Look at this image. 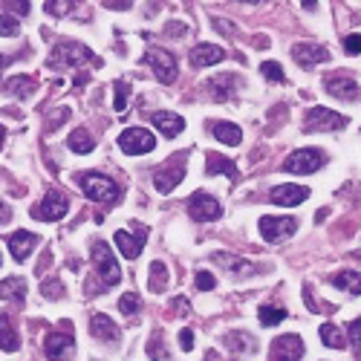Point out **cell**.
Wrapping results in <instances>:
<instances>
[{"label": "cell", "instance_id": "6da1fadb", "mask_svg": "<svg viewBox=\"0 0 361 361\" xmlns=\"http://www.w3.org/2000/svg\"><path fill=\"white\" fill-rule=\"evenodd\" d=\"M84 64L102 67V61L95 58L84 44H78V40H61V44H55V49L49 55L52 69H73V67H84Z\"/></svg>", "mask_w": 361, "mask_h": 361}, {"label": "cell", "instance_id": "7a4b0ae2", "mask_svg": "<svg viewBox=\"0 0 361 361\" xmlns=\"http://www.w3.org/2000/svg\"><path fill=\"white\" fill-rule=\"evenodd\" d=\"M75 183H78L81 191H84V197L93 200V202L110 205V202H116V200L121 197V188H119L110 176H104V174L84 171V174H78V176H75Z\"/></svg>", "mask_w": 361, "mask_h": 361}, {"label": "cell", "instance_id": "3957f363", "mask_svg": "<svg viewBox=\"0 0 361 361\" xmlns=\"http://www.w3.org/2000/svg\"><path fill=\"white\" fill-rule=\"evenodd\" d=\"M93 266H95V275L102 277V283L104 289L110 286H116L121 281V269H119V263H116V255L110 252V246L104 240H95L93 243Z\"/></svg>", "mask_w": 361, "mask_h": 361}, {"label": "cell", "instance_id": "277c9868", "mask_svg": "<svg viewBox=\"0 0 361 361\" xmlns=\"http://www.w3.org/2000/svg\"><path fill=\"white\" fill-rule=\"evenodd\" d=\"M324 162H327L324 150H318V148H301V150H292V154L286 156L283 171H286V174H301V176H307V174L321 171Z\"/></svg>", "mask_w": 361, "mask_h": 361}, {"label": "cell", "instance_id": "5b68a950", "mask_svg": "<svg viewBox=\"0 0 361 361\" xmlns=\"http://www.w3.org/2000/svg\"><path fill=\"white\" fill-rule=\"evenodd\" d=\"M73 324L64 321L61 329H55V332H47L44 336V353L49 361H67L69 356H73Z\"/></svg>", "mask_w": 361, "mask_h": 361}, {"label": "cell", "instance_id": "8992f818", "mask_svg": "<svg viewBox=\"0 0 361 361\" xmlns=\"http://www.w3.org/2000/svg\"><path fill=\"white\" fill-rule=\"evenodd\" d=\"M185 154H174L168 165H162V168L154 171V188L159 194H171L179 183L185 179Z\"/></svg>", "mask_w": 361, "mask_h": 361}, {"label": "cell", "instance_id": "52a82bcc", "mask_svg": "<svg viewBox=\"0 0 361 361\" xmlns=\"http://www.w3.org/2000/svg\"><path fill=\"white\" fill-rule=\"evenodd\" d=\"M257 229H260V237L266 243H283L298 231V220L295 217H269L266 214V217H260Z\"/></svg>", "mask_w": 361, "mask_h": 361}, {"label": "cell", "instance_id": "ba28073f", "mask_svg": "<svg viewBox=\"0 0 361 361\" xmlns=\"http://www.w3.org/2000/svg\"><path fill=\"white\" fill-rule=\"evenodd\" d=\"M347 128V116L336 113V110H327V107H312L307 119H303V130L307 133H327V130H341Z\"/></svg>", "mask_w": 361, "mask_h": 361}, {"label": "cell", "instance_id": "9c48e42d", "mask_svg": "<svg viewBox=\"0 0 361 361\" xmlns=\"http://www.w3.org/2000/svg\"><path fill=\"white\" fill-rule=\"evenodd\" d=\"M119 148L128 156L150 154V150L156 148V136L150 130H145V128H128V130H121V136H119Z\"/></svg>", "mask_w": 361, "mask_h": 361}, {"label": "cell", "instance_id": "30bf717a", "mask_svg": "<svg viewBox=\"0 0 361 361\" xmlns=\"http://www.w3.org/2000/svg\"><path fill=\"white\" fill-rule=\"evenodd\" d=\"M69 211V197L61 191H47L44 200H40L35 208H32V217L35 220H47V223H55V220L67 217Z\"/></svg>", "mask_w": 361, "mask_h": 361}, {"label": "cell", "instance_id": "8fae6325", "mask_svg": "<svg viewBox=\"0 0 361 361\" xmlns=\"http://www.w3.org/2000/svg\"><path fill=\"white\" fill-rule=\"evenodd\" d=\"M150 69H154V75L162 81V84H174L176 75H179V69H176V58L171 52H165V49H148L145 52V58H142Z\"/></svg>", "mask_w": 361, "mask_h": 361}, {"label": "cell", "instance_id": "7c38bea8", "mask_svg": "<svg viewBox=\"0 0 361 361\" xmlns=\"http://www.w3.org/2000/svg\"><path fill=\"white\" fill-rule=\"evenodd\" d=\"M188 214H191V220H197V223H211V220L223 217V205H220L211 194L197 191L188 200Z\"/></svg>", "mask_w": 361, "mask_h": 361}, {"label": "cell", "instance_id": "4fadbf2b", "mask_svg": "<svg viewBox=\"0 0 361 361\" xmlns=\"http://www.w3.org/2000/svg\"><path fill=\"white\" fill-rule=\"evenodd\" d=\"M307 347H303L301 336H281L277 341H272L269 350V361H301Z\"/></svg>", "mask_w": 361, "mask_h": 361}, {"label": "cell", "instance_id": "5bb4252c", "mask_svg": "<svg viewBox=\"0 0 361 361\" xmlns=\"http://www.w3.org/2000/svg\"><path fill=\"white\" fill-rule=\"evenodd\" d=\"M292 58L303 67V69H312L321 61H329V49L321 44H312V40H301V44L292 47Z\"/></svg>", "mask_w": 361, "mask_h": 361}, {"label": "cell", "instance_id": "9a60e30c", "mask_svg": "<svg viewBox=\"0 0 361 361\" xmlns=\"http://www.w3.org/2000/svg\"><path fill=\"white\" fill-rule=\"evenodd\" d=\"M145 240H148V229L145 226H139L133 234L130 231H116V246H119L121 257H128V260H136L139 255H142Z\"/></svg>", "mask_w": 361, "mask_h": 361}, {"label": "cell", "instance_id": "2e32d148", "mask_svg": "<svg viewBox=\"0 0 361 361\" xmlns=\"http://www.w3.org/2000/svg\"><path fill=\"white\" fill-rule=\"evenodd\" d=\"M324 90L332 95V99H341V102H358L361 99V87L347 75H329L324 81Z\"/></svg>", "mask_w": 361, "mask_h": 361}, {"label": "cell", "instance_id": "e0dca14e", "mask_svg": "<svg viewBox=\"0 0 361 361\" xmlns=\"http://www.w3.org/2000/svg\"><path fill=\"white\" fill-rule=\"evenodd\" d=\"M269 197H272L275 205L295 208V205H301L303 200L310 197V188H307V185H292V183H286V185H275Z\"/></svg>", "mask_w": 361, "mask_h": 361}, {"label": "cell", "instance_id": "ac0fdd59", "mask_svg": "<svg viewBox=\"0 0 361 361\" xmlns=\"http://www.w3.org/2000/svg\"><path fill=\"white\" fill-rule=\"evenodd\" d=\"M150 121H154V128L165 139H174L185 130V119L179 113H171V110H156V113H150Z\"/></svg>", "mask_w": 361, "mask_h": 361}, {"label": "cell", "instance_id": "d6986e66", "mask_svg": "<svg viewBox=\"0 0 361 361\" xmlns=\"http://www.w3.org/2000/svg\"><path fill=\"white\" fill-rule=\"evenodd\" d=\"M90 336L104 341V344H119L121 341V329L116 327V321H110L107 315H93L90 318Z\"/></svg>", "mask_w": 361, "mask_h": 361}, {"label": "cell", "instance_id": "ffe728a7", "mask_svg": "<svg viewBox=\"0 0 361 361\" xmlns=\"http://www.w3.org/2000/svg\"><path fill=\"white\" fill-rule=\"evenodd\" d=\"M231 87H243V78L223 73V75H217V78H211V81L205 84V90L211 93V99H214V102H226V99H231V95H234Z\"/></svg>", "mask_w": 361, "mask_h": 361}, {"label": "cell", "instance_id": "44dd1931", "mask_svg": "<svg viewBox=\"0 0 361 361\" xmlns=\"http://www.w3.org/2000/svg\"><path fill=\"white\" fill-rule=\"evenodd\" d=\"M35 246H38V234H32V231H18V234H12L9 237V252L18 263H23L26 257H30Z\"/></svg>", "mask_w": 361, "mask_h": 361}, {"label": "cell", "instance_id": "7402d4cb", "mask_svg": "<svg viewBox=\"0 0 361 361\" xmlns=\"http://www.w3.org/2000/svg\"><path fill=\"white\" fill-rule=\"evenodd\" d=\"M205 174H208V176L223 174V176H229V183H237V179H240L237 168H234V162L226 159V156H220V154H208V156H205Z\"/></svg>", "mask_w": 361, "mask_h": 361}, {"label": "cell", "instance_id": "603a6c76", "mask_svg": "<svg viewBox=\"0 0 361 361\" xmlns=\"http://www.w3.org/2000/svg\"><path fill=\"white\" fill-rule=\"evenodd\" d=\"M223 58H226V52L220 47H214V44H197L191 49V64L194 67H214Z\"/></svg>", "mask_w": 361, "mask_h": 361}, {"label": "cell", "instance_id": "cb8c5ba5", "mask_svg": "<svg viewBox=\"0 0 361 361\" xmlns=\"http://www.w3.org/2000/svg\"><path fill=\"white\" fill-rule=\"evenodd\" d=\"M214 263H220L223 269H229L231 275H237V277H248V275H255V266L248 260L237 257V255H229V252H214Z\"/></svg>", "mask_w": 361, "mask_h": 361}, {"label": "cell", "instance_id": "d4e9b609", "mask_svg": "<svg viewBox=\"0 0 361 361\" xmlns=\"http://www.w3.org/2000/svg\"><path fill=\"white\" fill-rule=\"evenodd\" d=\"M211 136L217 139V142L229 145V148H237L243 142V130L231 121H211Z\"/></svg>", "mask_w": 361, "mask_h": 361}, {"label": "cell", "instance_id": "484cf974", "mask_svg": "<svg viewBox=\"0 0 361 361\" xmlns=\"http://www.w3.org/2000/svg\"><path fill=\"white\" fill-rule=\"evenodd\" d=\"M226 344L234 356H248V353H257V341L248 336V332H229Z\"/></svg>", "mask_w": 361, "mask_h": 361}, {"label": "cell", "instance_id": "4316f807", "mask_svg": "<svg viewBox=\"0 0 361 361\" xmlns=\"http://www.w3.org/2000/svg\"><path fill=\"white\" fill-rule=\"evenodd\" d=\"M6 93L15 95V99H32L35 93V78L32 75H15L6 81Z\"/></svg>", "mask_w": 361, "mask_h": 361}, {"label": "cell", "instance_id": "83f0119b", "mask_svg": "<svg viewBox=\"0 0 361 361\" xmlns=\"http://www.w3.org/2000/svg\"><path fill=\"white\" fill-rule=\"evenodd\" d=\"M329 283L336 286V289L350 292V295H361V275L358 272H338V275H332Z\"/></svg>", "mask_w": 361, "mask_h": 361}, {"label": "cell", "instance_id": "f1b7e54d", "mask_svg": "<svg viewBox=\"0 0 361 361\" xmlns=\"http://www.w3.org/2000/svg\"><path fill=\"white\" fill-rule=\"evenodd\" d=\"M18 347H21V341H18L15 327H12L9 318H0V350H3V353H18Z\"/></svg>", "mask_w": 361, "mask_h": 361}, {"label": "cell", "instance_id": "f546056e", "mask_svg": "<svg viewBox=\"0 0 361 361\" xmlns=\"http://www.w3.org/2000/svg\"><path fill=\"white\" fill-rule=\"evenodd\" d=\"M0 298H6V301H23V298H26L23 277H6V281H0Z\"/></svg>", "mask_w": 361, "mask_h": 361}, {"label": "cell", "instance_id": "4dcf8cb0", "mask_svg": "<svg viewBox=\"0 0 361 361\" xmlns=\"http://www.w3.org/2000/svg\"><path fill=\"white\" fill-rule=\"evenodd\" d=\"M318 336H321V341L327 344V347H332V350H344L347 347V336L336 327V324H321V329H318Z\"/></svg>", "mask_w": 361, "mask_h": 361}, {"label": "cell", "instance_id": "1f68e13d", "mask_svg": "<svg viewBox=\"0 0 361 361\" xmlns=\"http://www.w3.org/2000/svg\"><path fill=\"white\" fill-rule=\"evenodd\" d=\"M93 148H95V142H93L90 130L78 128V130H73V133H69V150H75V154H90Z\"/></svg>", "mask_w": 361, "mask_h": 361}, {"label": "cell", "instance_id": "d6a6232c", "mask_svg": "<svg viewBox=\"0 0 361 361\" xmlns=\"http://www.w3.org/2000/svg\"><path fill=\"white\" fill-rule=\"evenodd\" d=\"M257 318L263 327H277L281 321H286V310L283 307H269V303H263L257 310Z\"/></svg>", "mask_w": 361, "mask_h": 361}, {"label": "cell", "instance_id": "836d02e7", "mask_svg": "<svg viewBox=\"0 0 361 361\" xmlns=\"http://www.w3.org/2000/svg\"><path fill=\"white\" fill-rule=\"evenodd\" d=\"M168 286V266L162 260H154L150 263V292H162Z\"/></svg>", "mask_w": 361, "mask_h": 361}, {"label": "cell", "instance_id": "e575fe53", "mask_svg": "<svg viewBox=\"0 0 361 361\" xmlns=\"http://www.w3.org/2000/svg\"><path fill=\"white\" fill-rule=\"evenodd\" d=\"M260 73L266 81H272V84H283L286 81V73H283V67L277 64V61H263L260 64Z\"/></svg>", "mask_w": 361, "mask_h": 361}, {"label": "cell", "instance_id": "d590c367", "mask_svg": "<svg viewBox=\"0 0 361 361\" xmlns=\"http://www.w3.org/2000/svg\"><path fill=\"white\" fill-rule=\"evenodd\" d=\"M148 356L154 358V361H165L168 358V350H165V338H162V332H154L148 341Z\"/></svg>", "mask_w": 361, "mask_h": 361}, {"label": "cell", "instance_id": "8d00e7d4", "mask_svg": "<svg viewBox=\"0 0 361 361\" xmlns=\"http://www.w3.org/2000/svg\"><path fill=\"white\" fill-rule=\"evenodd\" d=\"M40 295L49 298V301H61L64 298V283L58 281V277H49V281L40 283Z\"/></svg>", "mask_w": 361, "mask_h": 361}, {"label": "cell", "instance_id": "74e56055", "mask_svg": "<svg viewBox=\"0 0 361 361\" xmlns=\"http://www.w3.org/2000/svg\"><path fill=\"white\" fill-rule=\"evenodd\" d=\"M113 104H116V113H124V104H128V93H130V84L128 81H116L113 87Z\"/></svg>", "mask_w": 361, "mask_h": 361}, {"label": "cell", "instance_id": "f35d334b", "mask_svg": "<svg viewBox=\"0 0 361 361\" xmlns=\"http://www.w3.org/2000/svg\"><path fill=\"white\" fill-rule=\"evenodd\" d=\"M139 307H142V301H139V295H136V292H124V295L119 298V310H121L124 315L139 312Z\"/></svg>", "mask_w": 361, "mask_h": 361}, {"label": "cell", "instance_id": "ab89813d", "mask_svg": "<svg viewBox=\"0 0 361 361\" xmlns=\"http://www.w3.org/2000/svg\"><path fill=\"white\" fill-rule=\"evenodd\" d=\"M21 32V23L15 21V15H0V35L3 38H15Z\"/></svg>", "mask_w": 361, "mask_h": 361}, {"label": "cell", "instance_id": "60d3db41", "mask_svg": "<svg viewBox=\"0 0 361 361\" xmlns=\"http://www.w3.org/2000/svg\"><path fill=\"white\" fill-rule=\"evenodd\" d=\"M347 338H350L353 350H356V356H358V361H361V318H356V321L347 327Z\"/></svg>", "mask_w": 361, "mask_h": 361}, {"label": "cell", "instance_id": "b9f144b4", "mask_svg": "<svg viewBox=\"0 0 361 361\" xmlns=\"http://www.w3.org/2000/svg\"><path fill=\"white\" fill-rule=\"evenodd\" d=\"M194 283H197L200 292H211V289L217 286V277L211 272H197V277H194Z\"/></svg>", "mask_w": 361, "mask_h": 361}, {"label": "cell", "instance_id": "7bdbcfd3", "mask_svg": "<svg viewBox=\"0 0 361 361\" xmlns=\"http://www.w3.org/2000/svg\"><path fill=\"white\" fill-rule=\"evenodd\" d=\"M73 9V0H47V12L49 15H67V12Z\"/></svg>", "mask_w": 361, "mask_h": 361}, {"label": "cell", "instance_id": "ee69618b", "mask_svg": "<svg viewBox=\"0 0 361 361\" xmlns=\"http://www.w3.org/2000/svg\"><path fill=\"white\" fill-rule=\"evenodd\" d=\"M69 116V110L67 107H58V110H52V119L47 121V133H52V130H58V124L64 121Z\"/></svg>", "mask_w": 361, "mask_h": 361}, {"label": "cell", "instance_id": "f6af8a7d", "mask_svg": "<svg viewBox=\"0 0 361 361\" xmlns=\"http://www.w3.org/2000/svg\"><path fill=\"white\" fill-rule=\"evenodd\" d=\"M341 47L347 55H361V35H347Z\"/></svg>", "mask_w": 361, "mask_h": 361}, {"label": "cell", "instance_id": "bcb514c9", "mask_svg": "<svg viewBox=\"0 0 361 361\" xmlns=\"http://www.w3.org/2000/svg\"><path fill=\"white\" fill-rule=\"evenodd\" d=\"M3 3H6V9L15 12V15H30V9H32L30 0H3Z\"/></svg>", "mask_w": 361, "mask_h": 361}, {"label": "cell", "instance_id": "7dc6e473", "mask_svg": "<svg viewBox=\"0 0 361 361\" xmlns=\"http://www.w3.org/2000/svg\"><path fill=\"white\" fill-rule=\"evenodd\" d=\"M179 347H183L185 353L194 350V332H191V329H183V332H179Z\"/></svg>", "mask_w": 361, "mask_h": 361}, {"label": "cell", "instance_id": "c3c4849f", "mask_svg": "<svg viewBox=\"0 0 361 361\" xmlns=\"http://www.w3.org/2000/svg\"><path fill=\"white\" fill-rule=\"evenodd\" d=\"M12 220V208L6 202H0V223H9Z\"/></svg>", "mask_w": 361, "mask_h": 361}, {"label": "cell", "instance_id": "681fc988", "mask_svg": "<svg viewBox=\"0 0 361 361\" xmlns=\"http://www.w3.org/2000/svg\"><path fill=\"white\" fill-rule=\"evenodd\" d=\"M303 9H310V12H315V9H318V3H315V0H303Z\"/></svg>", "mask_w": 361, "mask_h": 361}, {"label": "cell", "instance_id": "f907efd6", "mask_svg": "<svg viewBox=\"0 0 361 361\" xmlns=\"http://www.w3.org/2000/svg\"><path fill=\"white\" fill-rule=\"evenodd\" d=\"M3 139H6V130H3V124H0V148H3Z\"/></svg>", "mask_w": 361, "mask_h": 361}, {"label": "cell", "instance_id": "816d5d0a", "mask_svg": "<svg viewBox=\"0 0 361 361\" xmlns=\"http://www.w3.org/2000/svg\"><path fill=\"white\" fill-rule=\"evenodd\" d=\"M243 3H260V0H243Z\"/></svg>", "mask_w": 361, "mask_h": 361}]
</instances>
